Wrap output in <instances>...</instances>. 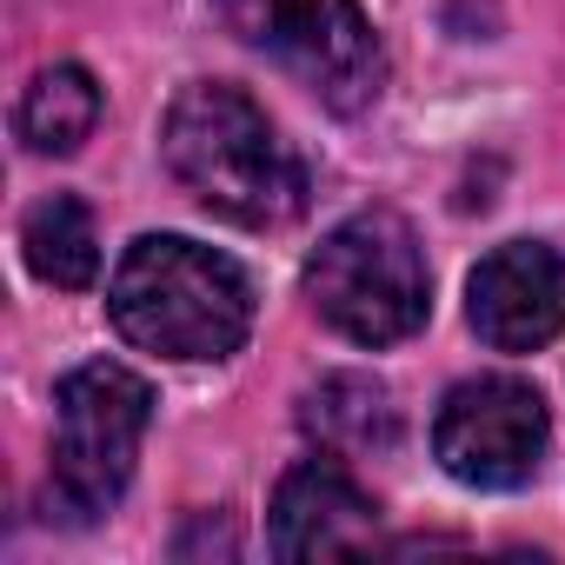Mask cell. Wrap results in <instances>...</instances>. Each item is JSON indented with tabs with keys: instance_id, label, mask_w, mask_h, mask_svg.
Wrapping results in <instances>:
<instances>
[{
	"instance_id": "cell-1",
	"label": "cell",
	"mask_w": 565,
	"mask_h": 565,
	"mask_svg": "<svg viewBox=\"0 0 565 565\" xmlns=\"http://www.w3.org/2000/svg\"><path fill=\"white\" fill-rule=\"evenodd\" d=\"M160 160L206 213L253 233L294 226L313 200L307 160L279 140L266 107L233 81H193L173 94L160 120Z\"/></svg>"
},
{
	"instance_id": "cell-2",
	"label": "cell",
	"mask_w": 565,
	"mask_h": 565,
	"mask_svg": "<svg viewBox=\"0 0 565 565\" xmlns=\"http://www.w3.org/2000/svg\"><path fill=\"white\" fill-rule=\"evenodd\" d=\"M107 320L153 360H233L253 333V279L186 233H140L107 279Z\"/></svg>"
},
{
	"instance_id": "cell-3",
	"label": "cell",
	"mask_w": 565,
	"mask_h": 565,
	"mask_svg": "<svg viewBox=\"0 0 565 565\" xmlns=\"http://www.w3.org/2000/svg\"><path fill=\"white\" fill-rule=\"evenodd\" d=\"M313 313L353 347H399L433 313V266L406 213L360 206L307 259Z\"/></svg>"
},
{
	"instance_id": "cell-4",
	"label": "cell",
	"mask_w": 565,
	"mask_h": 565,
	"mask_svg": "<svg viewBox=\"0 0 565 565\" xmlns=\"http://www.w3.org/2000/svg\"><path fill=\"white\" fill-rule=\"evenodd\" d=\"M153 426V386L114 360H87L54 386V466H47V519L94 525L120 505L140 439Z\"/></svg>"
},
{
	"instance_id": "cell-5",
	"label": "cell",
	"mask_w": 565,
	"mask_h": 565,
	"mask_svg": "<svg viewBox=\"0 0 565 565\" xmlns=\"http://www.w3.org/2000/svg\"><path fill=\"white\" fill-rule=\"evenodd\" d=\"M213 21L333 114H366L386 87V47L360 0H213Z\"/></svg>"
},
{
	"instance_id": "cell-6",
	"label": "cell",
	"mask_w": 565,
	"mask_h": 565,
	"mask_svg": "<svg viewBox=\"0 0 565 565\" xmlns=\"http://www.w3.org/2000/svg\"><path fill=\"white\" fill-rule=\"evenodd\" d=\"M545 433H552V413L539 386L512 373H486V380H459L439 399L433 459L472 492H519L545 459Z\"/></svg>"
},
{
	"instance_id": "cell-7",
	"label": "cell",
	"mask_w": 565,
	"mask_h": 565,
	"mask_svg": "<svg viewBox=\"0 0 565 565\" xmlns=\"http://www.w3.org/2000/svg\"><path fill=\"white\" fill-rule=\"evenodd\" d=\"M466 320L492 353H539L565 333V253L545 239L492 246L466 279Z\"/></svg>"
},
{
	"instance_id": "cell-8",
	"label": "cell",
	"mask_w": 565,
	"mask_h": 565,
	"mask_svg": "<svg viewBox=\"0 0 565 565\" xmlns=\"http://www.w3.org/2000/svg\"><path fill=\"white\" fill-rule=\"evenodd\" d=\"M380 539V505L373 492L347 472V459L320 452L300 459L273 492V525L266 545L273 558H333V552H373Z\"/></svg>"
},
{
	"instance_id": "cell-9",
	"label": "cell",
	"mask_w": 565,
	"mask_h": 565,
	"mask_svg": "<svg viewBox=\"0 0 565 565\" xmlns=\"http://www.w3.org/2000/svg\"><path fill=\"white\" fill-rule=\"evenodd\" d=\"M300 426L320 452L333 459H366V452H393L399 439V406L373 373H327L307 399H300Z\"/></svg>"
},
{
	"instance_id": "cell-10",
	"label": "cell",
	"mask_w": 565,
	"mask_h": 565,
	"mask_svg": "<svg viewBox=\"0 0 565 565\" xmlns=\"http://www.w3.org/2000/svg\"><path fill=\"white\" fill-rule=\"evenodd\" d=\"M94 127H100V87H94V74L74 67V61L41 67V74L28 81L21 107H14L21 147H28V153H47V160L81 153V147L94 140Z\"/></svg>"
},
{
	"instance_id": "cell-11",
	"label": "cell",
	"mask_w": 565,
	"mask_h": 565,
	"mask_svg": "<svg viewBox=\"0 0 565 565\" xmlns=\"http://www.w3.org/2000/svg\"><path fill=\"white\" fill-rule=\"evenodd\" d=\"M21 259L34 279H47V287L61 294H81L94 287L100 273V233H94V213L74 200V193H47L28 206L21 220Z\"/></svg>"
}]
</instances>
